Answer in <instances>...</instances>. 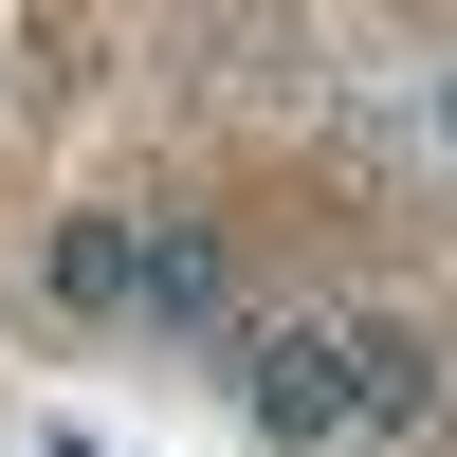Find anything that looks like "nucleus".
Wrapping results in <instances>:
<instances>
[{
  "label": "nucleus",
  "instance_id": "7ed1b4c3",
  "mask_svg": "<svg viewBox=\"0 0 457 457\" xmlns=\"http://www.w3.org/2000/svg\"><path fill=\"white\" fill-rule=\"evenodd\" d=\"M348 403L366 421H439V348L421 329H348Z\"/></svg>",
  "mask_w": 457,
  "mask_h": 457
},
{
  "label": "nucleus",
  "instance_id": "f257e3e1",
  "mask_svg": "<svg viewBox=\"0 0 457 457\" xmlns=\"http://www.w3.org/2000/svg\"><path fill=\"white\" fill-rule=\"evenodd\" d=\"M238 403L275 439H329V421H348V348H329V329H256V348H238Z\"/></svg>",
  "mask_w": 457,
  "mask_h": 457
},
{
  "label": "nucleus",
  "instance_id": "f03ea898",
  "mask_svg": "<svg viewBox=\"0 0 457 457\" xmlns=\"http://www.w3.org/2000/svg\"><path fill=\"white\" fill-rule=\"evenodd\" d=\"M55 312H146V220H55Z\"/></svg>",
  "mask_w": 457,
  "mask_h": 457
},
{
  "label": "nucleus",
  "instance_id": "39448f33",
  "mask_svg": "<svg viewBox=\"0 0 457 457\" xmlns=\"http://www.w3.org/2000/svg\"><path fill=\"white\" fill-rule=\"evenodd\" d=\"M439 129H457V92H439Z\"/></svg>",
  "mask_w": 457,
  "mask_h": 457
},
{
  "label": "nucleus",
  "instance_id": "20e7f679",
  "mask_svg": "<svg viewBox=\"0 0 457 457\" xmlns=\"http://www.w3.org/2000/svg\"><path fill=\"white\" fill-rule=\"evenodd\" d=\"M146 312H165V329H220V238H202V220H146Z\"/></svg>",
  "mask_w": 457,
  "mask_h": 457
}]
</instances>
